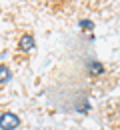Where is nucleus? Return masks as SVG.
Returning <instances> with one entry per match:
<instances>
[{
  "instance_id": "f03ea898",
  "label": "nucleus",
  "mask_w": 120,
  "mask_h": 130,
  "mask_svg": "<svg viewBox=\"0 0 120 130\" xmlns=\"http://www.w3.org/2000/svg\"><path fill=\"white\" fill-rule=\"evenodd\" d=\"M86 74L90 76V78H98V76H102L104 72H106V68H104V64L100 62V60H86V66H84Z\"/></svg>"
},
{
  "instance_id": "20e7f679",
  "label": "nucleus",
  "mask_w": 120,
  "mask_h": 130,
  "mask_svg": "<svg viewBox=\"0 0 120 130\" xmlns=\"http://www.w3.org/2000/svg\"><path fill=\"white\" fill-rule=\"evenodd\" d=\"M12 80V72L6 64H0V84H8Z\"/></svg>"
},
{
  "instance_id": "f257e3e1",
  "label": "nucleus",
  "mask_w": 120,
  "mask_h": 130,
  "mask_svg": "<svg viewBox=\"0 0 120 130\" xmlns=\"http://www.w3.org/2000/svg\"><path fill=\"white\" fill-rule=\"evenodd\" d=\"M22 124V120L14 112H2L0 114V130H16Z\"/></svg>"
},
{
  "instance_id": "7ed1b4c3",
  "label": "nucleus",
  "mask_w": 120,
  "mask_h": 130,
  "mask_svg": "<svg viewBox=\"0 0 120 130\" xmlns=\"http://www.w3.org/2000/svg\"><path fill=\"white\" fill-rule=\"evenodd\" d=\"M34 36L32 34H22L20 36V40H18V50L20 52H30V50H34Z\"/></svg>"
},
{
  "instance_id": "39448f33",
  "label": "nucleus",
  "mask_w": 120,
  "mask_h": 130,
  "mask_svg": "<svg viewBox=\"0 0 120 130\" xmlns=\"http://www.w3.org/2000/svg\"><path fill=\"white\" fill-rule=\"evenodd\" d=\"M78 26H80L82 30H94V22H92V20H86V18H82V20L78 22Z\"/></svg>"
}]
</instances>
